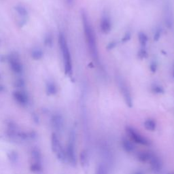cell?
<instances>
[{
    "mask_svg": "<svg viewBox=\"0 0 174 174\" xmlns=\"http://www.w3.org/2000/svg\"><path fill=\"white\" fill-rule=\"evenodd\" d=\"M82 18H83L84 32L88 50H89L90 53L94 61L99 62V52H98L96 35H95L93 29L89 21H88L87 14L84 12L82 14Z\"/></svg>",
    "mask_w": 174,
    "mask_h": 174,
    "instance_id": "obj_1",
    "label": "cell"
},
{
    "mask_svg": "<svg viewBox=\"0 0 174 174\" xmlns=\"http://www.w3.org/2000/svg\"><path fill=\"white\" fill-rule=\"evenodd\" d=\"M75 141H76V134L75 129H72L70 131L69 140L66 148V158L67 161L72 167H76L78 159L76 156V150H75Z\"/></svg>",
    "mask_w": 174,
    "mask_h": 174,
    "instance_id": "obj_2",
    "label": "cell"
},
{
    "mask_svg": "<svg viewBox=\"0 0 174 174\" xmlns=\"http://www.w3.org/2000/svg\"><path fill=\"white\" fill-rule=\"evenodd\" d=\"M59 41L60 48L63 59L65 72L66 74L70 75L72 73V63L70 49L68 47L67 40L63 34H60Z\"/></svg>",
    "mask_w": 174,
    "mask_h": 174,
    "instance_id": "obj_3",
    "label": "cell"
},
{
    "mask_svg": "<svg viewBox=\"0 0 174 174\" xmlns=\"http://www.w3.org/2000/svg\"><path fill=\"white\" fill-rule=\"evenodd\" d=\"M125 131L127 136L133 143L143 146H150L152 144V142L149 139H148L146 137L138 132L133 127L128 126L126 127Z\"/></svg>",
    "mask_w": 174,
    "mask_h": 174,
    "instance_id": "obj_4",
    "label": "cell"
},
{
    "mask_svg": "<svg viewBox=\"0 0 174 174\" xmlns=\"http://www.w3.org/2000/svg\"><path fill=\"white\" fill-rule=\"evenodd\" d=\"M51 146L52 150L53 151L57 158L62 163L67 161L66 152L65 150L62 146L61 141L59 138L57 133H52L51 137Z\"/></svg>",
    "mask_w": 174,
    "mask_h": 174,
    "instance_id": "obj_5",
    "label": "cell"
},
{
    "mask_svg": "<svg viewBox=\"0 0 174 174\" xmlns=\"http://www.w3.org/2000/svg\"><path fill=\"white\" fill-rule=\"evenodd\" d=\"M118 84H119L120 92L123 95L127 106L129 107H132L133 106L132 96H131V92L129 89V88L127 87L126 83H124V81L123 80H122V78H120L118 79Z\"/></svg>",
    "mask_w": 174,
    "mask_h": 174,
    "instance_id": "obj_6",
    "label": "cell"
},
{
    "mask_svg": "<svg viewBox=\"0 0 174 174\" xmlns=\"http://www.w3.org/2000/svg\"><path fill=\"white\" fill-rule=\"evenodd\" d=\"M148 164L150 165L151 170L155 173H159V172H161L163 169V163L161 159L156 154L152 152L151 153Z\"/></svg>",
    "mask_w": 174,
    "mask_h": 174,
    "instance_id": "obj_7",
    "label": "cell"
},
{
    "mask_svg": "<svg viewBox=\"0 0 174 174\" xmlns=\"http://www.w3.org/2000/svg\"><path fill=\"white\" fill-rule=\"evenodd\" d=\"M32 159V169L34 172H40L42 168V158L41 154L38 149H34L31 152Z\"/></svg>",
    "mask_w": 174,
    "mask_h": 174,
    "instance_id": "obj_8",
    "label": "cell"
},
{
    "mask_svg": "<svg viewBox=\"0 0 174 174\" xmlns=\"http://www.w3.org/2000/svg\"><path fill=\"white\" fill-rule=\"evenodd\" d=\"M120 145L125 152L128 154H133L136 152V147L134 143L130 139L127 137H123L120 141Z\"/></svg>",
    "mask_w": 174,
    "mask_h": 174,
    "instance_id": "obj_9",
    "label": "cell"
},
{
    "mask_svg": "<svg viewBox=\"0 0 174 174\" xmlns=\"http://www.w3.org/2000/svg\"><path fill=\"white\" fill-rule=\"evenodd\" d=\"M52 126L57 132H62L64 129V120L61 115L57 114L53 116L52 120Z\"/></svg>",
    "mask_w": 174,
    "mask_h": 174,
    "instance_id": "obj_10",
    "label": "cell"
},
{
    "mask_svg": "<svg viewBox=\"0 0 174 174\" xmlns=\"http://www.w3.org/2000/svg\"><path fill=\"white\" fill-rule=\"evenodd\" d=\"M100 28L101 31H102L103 34H109L111 31V23L110 19L106 17V16L103 17L102 19H101L100 22Z\"/></svg>",
    "mask_w": 174,
    "mask_h": 174,
    "instance_id": "obj_11",
    "label": "cell"
},
{
    "mask_svg": "<svg viewBox=\"0 0 174 174\" xmlns=\"http://www.w3.org/2000/svg\"><path fill=\"white\" fill-rule=\"evenodd\" d=\"M152 152L151 151H140L136 154V158L138 161L142 163H148Z\"/></svg>",
    "mask_w": 174,
    "mask_h": 174,
    "instance_id": "obj_12",
    "label": "cell"
},
{
    "mask_svg": "<svg viewBox=\"0 0 174 174\" xmlns=\"http://www.w3.org/2000/svg\"><path fill=\"white\" fill-rule=\"evenodd\" d=\"M89 153L87 150H83L80 154V163L83 168H86L89 165Z\"/></svg>",
    "mask_w": 174,
    "mask_h": 174,
    "instance_id": "obj_13",
    "label": "cell"
},
{
    "mask_svg": "<svg viewBox=\"0 0 174 174\" xmlns=\"http://www.w3.org/2000/svg\"><path fill=\"white\" fill-rule=\"evenodd\" d=\"M144 127L147 131H151V132H154V131H155L156 129L157 124L156 121L154 119H148L144 121Z\"/></svg>",
    "mask_w": 174,
    "mask_h": 174,
    "instance_id": "obj_14",
    "label": "cell"
},
{
    "mask_svg": "<svg viewBox=\"0 0 174 174\" xmlns=\"http://www.w3.org/2000/svg\"><path fill=\"white\" fill-rule=\"evenodd\" d=\"M14 97L15 98V99L19 103H21L22 105H25L28 101L27 95L21 91L15 92L14 94Z\"/></svg>",
    "mask_w": 174,
    "mask_h": 174,
    "instance_id": "obj_15",
    "label": "cell"
},
{
    "mask_svg": "<svg viewBox=\"0 0 174 174\" xmlns=\"http://www.w3.org/2000/svg\"><path fill=\"white\" fill-rule=\"evenodd\" d=\"M10 66L12 67V70L14 71L15 73H21L22 71V65L17 59L12 58L10 59Z\"/></svg>",
    "mask_w": 174,
    "mask_h": 174,
    "instance_id": "obj_16",
    "label": "cell"
},
{
    "mask_svg": "<svg viewBox=\"0 0 174 174\" xmlns=\"http://www.w3.org/2000/svg\"><path fill=\"white\" fill-rule=\"evenodd\" d=\"M95 174H109L108 173L107 167L103 163L99 164L96 169Z\"/></svg>",
    "mask_w": 174,
    "mask_h": 174,
    "instance_id": "obj_17",
    "label": "cell"
},
{
    "mask_svg": "<svg viewBox=\"0 0 174 174\" xmlns=\"http://www.w3.org/2000/svg\"><path fill=\"white\" fill-rule=\"evenodd\" d=\"M138 38H139V42H140V44L142 45V47H145L147 44L148 40L147 35L144 34V33L140 32L138 34Z\"/></svg>",
    "mask_w": 174,
    "mask_h": 174,
    "instance_id": "obj_18",
    "label": "cell"
},
{
    "mask_svg": "<svg viewBox=\"0 0 174 174\" xmlns=\"http://www.w3.org/2000/svg\"><path fill=\"white\" fill-rule=\"evenodd\" d=\"M152 91L157 94H162L164 93V89L161 87L158 86V85H154L152 87Z\"/></svg>",
    "mask_w": 174,
    "mask_h": 174,
    "instance_id": "obj_19",
    "label": "cell"
},
{
    "mask_svg": "<svg viewBox=\"0 0 174 174\" xmlns=\"http://www.w3.org/2000/svg\"><path fill=\"white\" fill-rule=\"evenodd\" d=\"M48 93L51 95H54L57 92V88L53 84H49L48 85Z\"/></svg>",
    "mask_w": 174,
    "mask_h": 174,
    "instance_id": "obj_20",
    "label": "cell"
},
{
    "mask_svg": "<svg viewBox=\"0 0 174 174\" xmlns=\"http://www.w3.org/2000/svg\"><path fill=\"white\" fill-rule=\"evenodd\" d=\"M42 55V52L40 51H34L32 53V56L34 57V59H40Z\"/></svg>",
    "mask_w": 174,
    "mask_h": 174,
    "instance_id": "obj_21",
    "label": "cell"
},
{
    "mask_svg": "<svg viewBox=\"0 0 174 174\" xmlns=\"http://www.w3.org/2000/svg\"><path fill=\"white\" fill-rule=\"evenodd\" d=\"M147 52L145 50H144V49H142V50H140L138 52V56L140 58H146L147 57Z\"/></svg>",
    "mask_w": 174,
    "mask_h": 174,
    "instance_id": "obj_22",
    "label": "cell"
},
{
    "mask_svg": "<svg viewBox=\"0 0 174 174\" xmlns=\"http://www.w3.org/2000/svg\"><path fill=\"white\" fill-rule=\"evenodd\" d=\"M160 35H161V31H160V30L156 31V33H155V34H154V41H156V42L158 41L159 40L160 37Z\"/></svg>",
    "mask_w": 174,
    "mask_h": 174,
    "instance_id": "obj_23",
    "label": "cell"
},
{
    "mask_svg": "<svg viewBox=\"0 0 174 174\" xmlns=\"http://www.w3.org/2000/svg\"><path fill=\"white\" fill-rule=\"evenodd\" d=\"M130 38H131V34H129V33H128V34H127L125 35H124V37L122 39V41L123 42H127L128 40H130Z\"/></svg>",
    "mask_w": 174,
    "mask_h": 174,
    "instance_id": "obj_24",
    "label": "cell"
},
{
    "mask_svg": "<svg viewBox=\"0 0 174 174\" xmlns=\"http://www.w3.org/2000/svg\"><path fill=\"white\" fill-rule=\"evenodd\" d=\"M150 70L154 73V72H155L156 70V65L155 63H152L150 65Z\"/></svg>",
    "mask_w": 174,
    "mask_h": 174,
    "instance_id": "obj_25",
    "label": "cell"
},
{
    "mask_svg": "<svg viewBox=\"0 0 174 174\" xmlns=\"http://www.w3.org/2000/svg\"><path fill=\"white\" fill-rule=\"evenodd\" d=\"M115 47H116V42H113L112 43H110V44H108L107 48V49H111V48H114Z\"/></svg>",
    "mask_w": 174,
    "mask_h": 174,
    "instance_id": "obj_26",
    "label": "cell"
},
{
    "mask_svg": "<svg viewBox=\"0 0 174 174\" xmlns=\"http://www.w3.org/2000/svg\"><path fill=\"white\" fill-rule=\"evenodd\" d=\"M133 174H144L143 173V172H135Z\"/></svg>",
    "mask_w": 174,
    "mask_h": 174,
    "instance_id": "obj_27",
    "label": "cell"
},
{
    "mask_svg": "<svg viewBox=\"0 0 174 174\" xmlns=\"http://www.w3.org/2000/svg\"><path fill=\"white\" fill-rule=\"evenodd\" d=\"M67 2L69 3V4H71L72 2H73V0H66Z\"/></svg>",
    "mask_w": 174,
    "mask_h": 174,
    "instance_id": "obj_28",
    "label": "cell"
},
{
    "mask_svg": "<svg viewBox=\"0 0 174 174\" xmlns=\"http://www.w3.org/2000/svg\"><path fill=\"white\" fill-rule=\"evenodd\" d=\"M168 174H174V173H168Z\"/></svg>",
    "mask_w": 174,
    "mask_h": 174,
    "instance_id": "obj_29",
    "label": "cell"
},
{
    "mask_svg": "<svg viewBox=\"0 0 174 174\" xmlns=\"http://www.w3.org/2000/svg\"><path fill=\"white\" fill-rule=\"evenodd\" d=\"M173 77H174V70H173Z\"/></svg>",
    "mask_w": 174,
    "mask_h": 174,
    "instance_id": "obj_30",
    "label": "cell"
}]
</instances>
